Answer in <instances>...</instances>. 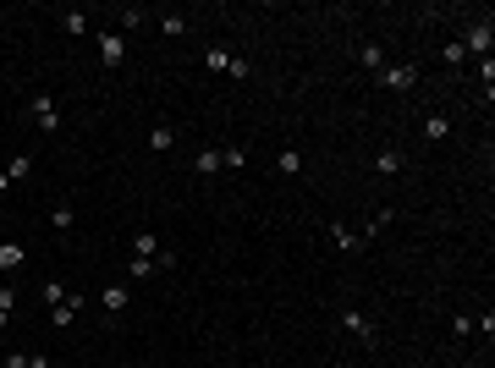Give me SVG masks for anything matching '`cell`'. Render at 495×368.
<instances>
[{
	"label": "cell",
	"instance_id": "obj_1",
	"mask_svg": "<svg viewBox=\"0 0 495 368\" xmlns=\"http://www.w3.org/2000/svg\"><path fill=\"white\" fill-rule=\"evenodd\" d=\"M490 39H495V22L484 17V22H468V33H462V50H468V55H479V61H484V55H490Z\"/></svg>",
	"mask_w": 495,
	"mask_h": 368
},
{
	"label": "cell",
	"instance_id": "obj_2",
	"mask_svg": "<svg viewBox=\"0 0 495 368\" xmlns=\"http://www.w3.org/2000/svg\"><path fill=\"white\" fill-rule=\"evenodd\" d=\"M122 61H127V33H122V28L100 33V66H105V72H116Z\"/></svg>",
	"mask_w": 495,
	"mask_h": 368
},
{
	"label": "cell",
	"instance_id": "obj_3",
	"mask_svg": "<svg viewBox=\"0 0 495 368\" xmlns=\"http://www.w3.org/2000/svg\"><path fill=\"white\" fill-rule=\"evenodd\" d=\"M380 82H385V88H396V94H408V88H418V66H412V61H396V66H385V72H380Z\"/></svg>",
	"mask_w": 495,
	"mask_h": 368
},
{
	"label": "cell",
	"instance_id": "obj_4",
	"mask_svg": "<svg viewBox=\"0 0 495 368\" xmlns=\"http://www.w3.org/2000/svg\"><path fill=\"white\" fill-rule=\"evenodd\" d=\"M28 110H33V121H39L44 132H55V126H61V104L50 99V94H39V99L28 104Z\"/></svg>",
	"mask_w": 495,
	"mask_h": 368
},
{
	"label": "cell",
	"instance_id": "obj_5",
	"mask_svg": "<svg viewBox=\"0 0 495 368\" xmlns=\"http://www.w3.org/2000/svg\"><path fill=\"white\" fill-rule=\"evenodd\" d=\"M341 325H347L358 341H374V319L363 313V308H347V313H341Z\"/></svg>",
	"mask_w": 495,
	"mask_h": 368
},
{
	"label": "cell",
	"instance_id": "obj_6",
	"mask_svg": "<svg viewBox=\"0 0 495 368\" xmlns=\"http://www.w3.org/2000/svg\"><path fill=\"white\" fill-rule=\"evenodd\" d=\"M22 264H28V247L22 242H0V275H17Z\"/></svg>",
	"mask_w": 495,
	"mask_h": 368
},
{
	"label": "cell",
	"instance_id": "obj_7",
	"mask_svg": "<svg viewBox=\"0 0 495 368\" xmlns=\"http://www.w3.org/2000/svg\"><path fill=\"white\" fill-rule=\"evenodd\" d=\"M330 242L341 247V253H358V247H369V242H363V237H358V231H347V225H341V220H330Z\"/></svg>",
	"mask_w": 495,
	"mask_h": 368
},
{
	"label": "cell",
	"instance_id": "obj_8",
	"mask_svg": "<svg viewBox=\"0 0 495 368\" xmlns=\"http://www.w3.org/2000/svg\"><path fill=\"white\" fill-rule=\"evenodd\" d=\"M358 66H363V72H385V50H380V44H358Z\"/></svg>",
	"mask_w": 495,
	"mask_h": 368
},
{
	"label": "cell",
	"instance_id": "obj_9",
	"mask_svg": "<svg viewBox=\"0 0 495 368\" xmlns=\"http://www.w3.org/2000/svg\"><path fill=\"white\" fill-rule=\"evenodd\" d=\"M402 165H408V154H402V148H380V154H374V171H380V176H396Z\"/></svg>",
	"mask_w": 495,
	"mask_h": 368
},
{
	"label": "cell",
	"instance_id": "obj_10",
	"mask_svg": "<svg viewBox=\"0 0 495 368\" xmlns=\"http://www.w3.org/2000/svg\"><path fill=\"white\" fill-rule=\"evenodd\" d=\"M165 247H160V237H154V231H138V237H132V259H160Z\"/></svg>",
	"mask_w": 495,
	"mask_h": 368
},
{
	"label": "cell",
	"instance_id": "obj_11",
	"mask_svg": "<svg viewBox=\"0 0 495 368\" xmlns=\"http://www.w3.org/2000/svg\"><path fill=\"white\" fill-rule=\"evenodd\" d=\"M127 297H132L127 286H105V291H100V308H105V313H122V308H127Z\"/></svg>",
	"mask_w": 495,
	"mask_h": 368
},
{
	"label": "cell",
	"instance_id": "obj_12",
	"mask_svg": "<svg viewBox=\"0 0 495 368\" xmlns=\"http://www.w3.org/2000/svg\"><path fill=\"white\" fill-rule=\"evenodd\" d=\"M193 171H198V176H215V171H220V148H198V154H193Z\"/></svg>",
	"mask_w": 495,
	"mask_h": 368
},
{
	"label": "cell",
	"instance_id": "obj_13",
	"mask_svg": "<svg viewBox=\"0 0 495 368\" xmlns=\"http://www.w3.org/2000/svg\"><path fill=\"white\" fill-rule=\"evenodd\" d=\"M82 313V297H66V303H55V313H50V325H72Z\"/></svg>",
	"mask_w": 495,
	"mask_h": 368
},
{
	"label": "cell",
	"instance_id": "obj_14",
	"mask_svg": "<svg viewBox=\"0 0 495 368\" xmlns=\"http://www.w3.org/2000/svg\"><path fill=\"white\" fill-rule=\"evenodd\" d=\"M50 225H55V231L66 237V231L78 225V209H72V204H55V209H50Z\"/></svg>",
	"mask_w": 495,
	"mask_h": 368
},
{
	"label": "cell",
	"instance_id": "obj_15",
	"mask_svg": "<svg viewBox=\"0 0 495 368\" xmlns=\"http://www.w3.org/2000/svg\"><path fill=\"white\" fill-rule=\"evenodd\" d=\"M275 171H281V176H297V171H303V154H297V148H281V154H275Z\"/></svg>",
	"mask_w": 495,
	"mask_h": 368
},
{
	"label": "cell",
	"instance_id": "obj_16",
	"mask_svg": "<svg viewBox=\"0 0 495 368\" xmlns=\"http://www.w3.org/2000/svg\"><path fill=\"white\" fill-rule=\"evenodd\" d=\"M204 66H209V72H231V50L209 44V50H204Z\"/></svg>",
	"mask_w": 495,
	"mask_h": 368
},
{
	"label": "cell",
	"instance_id": "obj_17",
	"mask_svg": "<svg viewBox=\"0 0 495 368\" xmlns=\"http://www.w3.org/2000/svg\"><path fill=\"white\" fill-rule=\"evenodd\" d=\"M61 28H66V33H72V39H82V33H88V17H82V11H72V6H66V11H61Z\"/></svg>",
	"mask_w": 495,
	"mask_h": 368
},
{
	"label": "cell",
	"instance_id": "obj_18",
	"mask_svg": "<svg viewBox=\"0 0 495 368\" xmlns=\"http://www.w3.org/2000/svg\"><path fill=\"white\" fill-rule=\"evenodd\" d=\"M424 138H435V144L452 138V121H446V116H424Z\"/></svg>",
	"mask_w": 495,
	"mask_h": 368
},
{
	"label": "cell",
	"instance_id": "obj_19",
	"mask_svg": "<svg viewBox=\"0 0 495 368\" xmlns=\"http://www.w3.org/2000/svg\"><path fill=\"white\" fill-rule=\"evenodd\" d=\"M144 22H149V11H144V6H127V11H122V33H138Z\"/></svg>",
	"mask_w": 495,
	"mask_h": 368
},
{
	"label": "cell",
	"instance_id": "obj_20",
	"mask_svg": "<svg viewBox=\"0 0 495 368\" xmlns=\"http://www.w3.org/2000/svg\"><path fill=\"white\" fill-rule=\"evenodd\" d=\"M187 28H193L187 17H160V33H165V39H182Z\"/></svg>",
	"mask_w": 495,
	"mask_h": 368
},
{
	"label": "cell",
	"instance_id": "obj_21",
	"mask_svg": "<svg viewBox=\"0 0 495 368\" xmlns=\"http://www.w3.org/2000/svg\"><path fill=\"white\" fill-rule=\"evenodd\" d=\"M171 144H176V132H171V126H154V132H149V148H160V154H165V148H171Z\"/></svg>",
	"mask_w": 495,
	"mask_h": 368
},
{
	"label": "cell",
	"instance_id": "obj_22",
	"mask_svg": "<svg viewBox=\"0 0 495 368\" xmlns=\"http://www.w3.org/2000/svg\"><path fill=\"white\" fill-rule=\"evenodd\" d=\"M11 308H17V291H11V286H0V330L11 325Z\"/></svg>",
	"mask_w": 495,
	"mask_h": 368
},
{
	"label": "cell",
	"instance_id": "obj_23",
	"mask_svg": "<svg viewBox=\"0 0 495 368\" xmlns=\"http://www.w3.org/2000/svg\"><path fill=\"white\" fill-rule=\"evenodd\" d=\"M440 61H446V66H462V61H468V50H462V44H446V50H440Z\"/></svg>",
	"mask_w": 495,
	"mask_h": 368
},
{
	"label": "cell",
	"instance_id": "obj_24",
	"mask_svg": "<svg viewBox=\"0 0 495 368\" xmlns=\"http://www.w3.org/2000/svg\"><path fill=\"white\" fill-rule=\"evenodd\" d=\"M28 171H33V160H28V154H17V160L6 165V176H11V182H22V176H28Z\"/></svg>",
	"mask_w": 495,
	"mask_h": 368
},
{
	"label": "cell",
	"instance_id": "obj_25",
	"mask_svg": "<svg viewBox=\"0 0 495 368\" xmlns=\"http://www.w3.org/2000/svg\"><path fill=\"white\" fill-rule=\"evenodd\" d=\"M220 165H231V171H243V165H247V148H220Z\"/></svg>",
	"mask_w": 495,
	"mask_h": 368
},
{
	"label": "cell",
	"instance_id": "obj_26",
	"mask_svg": "<svg viewBox=\"0 0 495 368\" xmlns=\"http://www.w3.org/2000/svg\"><path fill=\"white\" fill-rule=\"evenodd\" d=\"M44 297H50V303H66V297H72V291H66L61 281H44Z\"/></svg>",
	"mask_w": 495,
	"mask_h": 368
},
{
	"label": "cell",
	"instance_id": "obj_27",
	"mask_svg": "<svg viewBox=\"0 0 495 368\" xmlns=\"http://www.w3.org/2000/svg\"><path fill=\"white\" fill-rule=\"evenodd\" d=\"M452 335H474V313H457V319H452Z\"/></svg>",
	"mask_w": 495,
	"mask_h": 368
},
{
	"label": "cell",
	"instance_id": "obj_28",
	"mask_svg": "<svg viewBox=\"0 0 495 368\" xmlns=\"http://www.w3.org/2000/svg\"><path fill=\"white\" fill-rule=\"evenodd\" d=\"M226 77H237V82H247V77H253V66H247V61H237V55H231V72H226Z\"/></svg>",
	"mask_w": 495,
	"mask_h": 368
},
{
	"label": "cell",
	"instance_id": "obj_29",
	"mask_svg": "<svg viewBox=\"0 0 495 368\" xmlns=\"http://www.w3.org/2000/svg\"><path fill=\"white\" fill-rule=\"evenodd\" d=\"M0 368H28V352H6V357H0Z\"/></svg>",
	"mask_w": 495,
	"mask_h": 368
},
{
	"label": "cell",
	"instance_id": "obj_30",
	"mask_svg": "<svg viewBox=\"0 0 495 368\" xmlns=\"http://www.w3.org/2000/svg\"><path fill=\"white\" fill-rule=\"evenodd\" d=\"M28 368H55V363H50V357H44V352H39V357H33V352H28Z\"/></svg>",
	"mask_w": 495,
	"mask_h": 368
},
{
	"label": "cell",
	"instance_id": "obj_31",
	"mask_svg": "<svg viewBox=\"0 0 495 368\" xmlns=\"http://www.w3.org/2000/svg\"><path fill=\"white\" fill-rule=\"evenodd\" d=\"M6 193H11V176H6V171H0V198H6Z\"/></svg>",
	"mask_w": 495,
	"mask_h": 368
}]
</instances>
